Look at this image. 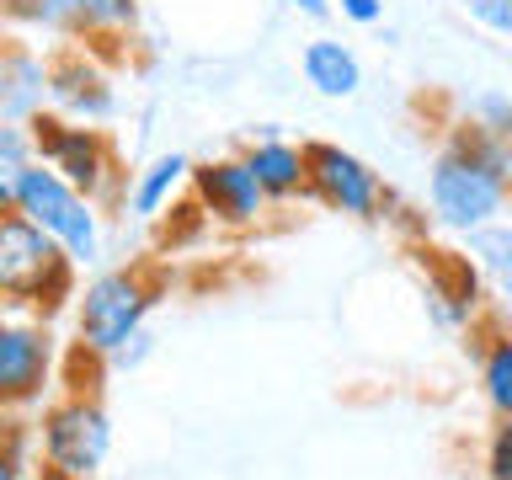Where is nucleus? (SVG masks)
<instances>
[{
  "label": "nucleus",
  "mask_w": 512,
  "mask_h": 480,
  "mask_svg": "<svg viewBox=\"0 0 512 480\" xmlns=\"http://www.w3.org/2000/svg\"><path fill=\"white\" fill-rule=\"evenodd\" d=\"M470 118L480 123V128H491V134H512V102L507 96H480V102L470 107Z\"/></svg>",
  "instance_id": "obj_23"
},
{
  "label": "nucleus",
  "mask_w": 512,
  "mask_h": 480,
  "mask_svg": "<svg viewBox=\"0 0 512 480\" xmlns=\"http://www.w3.org/2000/svg\"><path fill=\"white\" fill-rule=\"evenodd\" d=\"M427 208H432V219L459 235L502 224V214L512 208L507 139L480 128L475 118L448 123L438 150H432V166H427Z\"/></svg>",
  "instance_id": "obj_1"
},
{
  "label": "nucleus",
  "mask_w": 512,
  "mask_h": 480,
  "mask_svg": "<svg viewBox=\"0 0 512 480\" xmlns=\"http://www.w3.org/2000/svg\"><path fill=\"white\" fill-rule=\"evenodd\" d=\"M187 192L198 203V214L208 224H219V230H262L272 214V198L246 166V155H214L203 166H192Z\"/></svg>",
  "instance_id": "obj_9"
},
{
  "label": "nucleus",
  "mask_w": 512,
  "mask_h": 480,
  "mask_svg": "<svg viewBox=\"0 0 512 480\" xmlns=\"http://www.w3.org/2000/svg\"><path fill=\"white\" fill-rule=\"evenodd\" d=\"M48 107L75 123H107L112 107H118V91H112V75L102 70V54H91L80 43L54 48L48 54Z\"/></svg>",
  "instance_id": "obj_11"
},
{
  "label": "nucleus",
  "mask_w": 512,
  "mask_h": 480,
  "mask_svg": "<svg viewBox=\"0 0 512 480\" xmlns=\"http://www.w3.org/2000/svg\"><path fill=\"white\" fill-rule=\"evenodd\" d=\"M288 6H294L299 16H310V22H326V16L336 11V6H331V0H288Z\"/></svg>",
  "instance_id": "obj_26"
},
{
  "label": "nucleus",
  "mask_w": 512,
  "mask_h": 480,
  "mask_svg": "<svg viewBox=\"0 0 512 480\" xmlns=\"http://www.w3.org/2000/svg\"><path fill=\"white\" fill-rule=\"evenodd\" d=\"M32 448L48 480H96L112 454V416L96 390L48 395L32 422Z\"/></svg>",
  "instance_id": "obj_4"
},
{
  "label": "nucleus",
  "mask_w": 512,
  "mask_h": 480,
  "mask_svg": "<svg viewBox=\"0 0 512 480\" xmlns=\"http://www.w3.org/2000/svg\"><path fill=\"white\" fill-rule=\"evenodd\" d=\"M59 331L54 320L11 310L0 320V411H38L59 384Z\"/></svg>",
  "instance_id": "obj_7"
},
{
  "label": "nucleus",
  "mask_w": 512,
  "mask_h": 480,
  "mask_svg": "<svg viewBox=\"0 0 512 480\" xmlns=\"http://www.w3.org/2000/svg\"><path fill=\"white\" fill-rule=\"evenodd\" d=\"M240 155H246V166L256 171V182H262V192L272 198V208H288V203L310 198L304 144H294V139H278V134H262V139H251Z\"/></svg>",
  "instance_id": "obj_14"
},
{
  "label": "nucleus",
  "mask_w": 512,
  "mask_h": 480,
  "mask_svg": "<svg viewBox=\"0 0 512 480\" xmlns=\"http://www.w3.org/2000/svg\"><path fill=\"white\" fill-rule=\"evenodd\" d=\"M16 208L38 224V230L54 240V246L70 256V262L86 272L107 256V208L86 198L80 187H70L54 166H32L27 182H22V198H16Z\"/></svg>",
  "instance_id": "obj_6"
},
{
  "label": "nucleus",
  "mask_w": 512,
  "mask_h": 480,
  "mask_svg": "<svg viewBox=\"0 0 512 480\" xmlns=\"http://www.w3.org/2000/svg\"><path fill=\"white\" fill-rule=\"evenodd\" d=\"M480 395L491 416H512V331H491L480 342Z\"/></svg>",
  "instance_id": "obj_18"
},
{
  "label": "nucleus",
  "mask_w": 512,
  "mask_h": 480,
  "mask_svg": "<svg viewBox=\"0 0 512 480\" xmlns=\"http://www.w3.org/2000/svg\"><path fill=\"white\" fill-rule=\"evenodd\" d=\"M32 166H38L32 128L0 118V208H16V198H22V182H27Z\"/></svg>",
  "instance_id": "obj_17"
},
{
  "label": "nucleus",
  "mask_w": 512,
  "mask_h": 480,
  "mask_svg": "<svg viewBox=\"0 0 512 480\" xmlns=\"http://www.w3.org/2000/svg\"><path fill=\"white\" fill-rule=\"evenodd\" d=\"M139 358H150V331H139L134 342H128V347H123V352H118V358H112V363H118V368H134Z\"/></svg>",
  "instance_id": "obj_25"
},
{
  "label": "nucleus",
  "mask_w": 512,
  "mask_h": 480,
  "mask_svg": "<svg viewBox=\"0 0 512 480\" xmlns=\"http://www.w3.org/2000/svg\"><path fill=\"white\" fill-rule=\"evenodd\" d=\"M475 251H486V267L496 272V288H502V304L512 310V230L491 224V230H475Z\"/></svg>",
  "instance_id": "obj_20"
},
{
  "label": "nucleus",
  "mask_w": 512,
  "mask_h": 480,
  "mask_svg": "<svg viewBox=\"0 0 512 480\" xmlns=\"http://www.w3.org/2000/svg\"><path fill=\"white\" fill-rule=\"evenodd\" d=\"M422 283H427V310L438 326L448 331H464L475 326L480 310H486V278L470 256H454V251H422Z\"/></svg>",
  "instance_id": "obj_12"
},
{
  "label": "nucleus",
  "mask_w": 512,
  "mask_h": 480,
  "mask_svg": "<svg viewBox=\"0 0 512 480\" xmlns=\"http://www.w3.org/2000/svg\"><path fill=\"white\" fill-rule=\"evenodd\" d=\"M43 107H48V54L6 38L0 43V118L32 123Z\"/></svg>",
  "instance_id": "obj_13"
},
{
  "label": "nucleus",
  "mask_w": 512,
  "mask_h": 480,
  "mask_svg": "<svg viewBox=\"0 0 512 480\" xmlns=\"http://www.w3.org/2000/svg\"><path fill=\"white\" fill-rule=\"evenodd\" d=\"M507 192H512V134H507Z\"/></svg>",
  "instance_id": "obj_27"
},
{
  "label": "nucleus",
  "mask_w": 512,
  "mask_h": 480,
  "mask_svg": "<svg viewBox=\"0 0 512 480\" xmlns=\"http://www.w3.org/2000/svg\"><path fill=\"white\" fill-rule=\"evenodd\" d=\"M160 294H166V283H160V272L144 267V262L91 272V278L80 283L75 304H70V320H75L70 347L96 358V363H112L144 326H150Z\"/></svg>",
  "instance_id": "obj_2"
},
{
  "label": "nucleus",
  "mask_w": 512,
  "mask_h": 480,
  "mask_svg": "<svg viewBox=\"0 0 512 480\" xmlns=\"http://www.w3.org/2000/svg\"><path fill=\"white\" fill-rule=\"evenodd\" d=\"M0 294L11 310L59 320L80 294V267L22 208H0Z\"/></svg>",
  "instance_id": "obj_3"
},
{
  "label": "nucleus",
  "mask_w": 512,
  "mask_h": 480,
  "mask_svg": "<svg viewBox=\"0 0 512 480\" xmlns=\"http://www.w3.org/2000/svg\"><path fill=\"white\" fill-rule=\"evenodd\" d=\"M304 171H310V198L326 203L331 214H347V219H363V224L384 214L390 187L379 182V171L368 166L363 155L315 139V144H304Z\"/></svg>",
  "instance_id": "obj_10"
},
{
  "label": "nucleus",
  "mask_w": 512,
  "mask_h": 480,
  "mask_svg": "<svg viewBox=\"0 0 512 480\" xmlns=\"http://www.w3.org/2000/svg\"><path fill=\"white\" fill-rule=\"evenodd\" d=\"M11 315V304H6V294H0V320H6Z\"/></svg>",
  "instance_id": "obj_28"
},
{
  "label": "nucleus",
  "mask_w": 512,
  "mask_h": 480,
  "mask_svg": "<svg viewBox=\"0 0 512 480\" xmlns=\"http://www.w3.org/2000/svg\"><path fill=\"white\" fill-rule=\"evenodd\" d=\"M336 11H342V22H358V27H374L384 16V0H331Z\"/></svg>",
  "instance_id": "obj_24"
},
{
  "label": "nucleus",
  "mask_w": 512,
  "mask_h": 480,
  "mask_svg": "<svg viewBox=\"0 0 512 480\" xmlns=\"http://www.w3.org/2000/svg\"><path fill=\"white\" fill-rule=\"evenodd\" d=\"M475 27L496 32V38H512V0H464Z\"/></svg>",
  "instance_id": "obj_22"
},
{
  "label": "nucleus",
  "mask_w": 512,
  "mask_h": 480,
  "mask_svg": "<svg viewBox=\"0 0 512 480\" xmlns=\"http://www.w3.org/2000/svg\"><path fill=\"white\" fill-rule=\"evenodd\" d=\"M486 480H512V416H496V432L486 443Z\"/></svg>",
  "instance_id": "obj_21"
},
{
  "label": "nucleus",
  "mask_w": 512,
  "mask_h": 480,
  "mask_svg": "<svg viewBox=\"0 0 512 480\" xmlns=\"http://www.w3.org/2000/svg\"><path fill=\"white\" fill-rule=\"evenodd\" d=\"M32 422L16 411H0V480H32Z\"/></svg>",
  "instance_id": "obj_19"
},
{
  "label": "nucleus",
  "mask_w": 512,
  "mask_h": 480,
  "mask_svg": "<svg viewBox=\"0 0 512 480\" xmlns=\"http://www.w3.org/2000/svg\"><path fill=\"white\" fill-rule=\"evenodd\" d=\"M43 480H48V475H43Z\"/></svg>",
  "instance_id": "obj_29"
},
{
  "label": "nucleus",
  "mask_w": 512,
  "mask_h": 480,
  "mask_svg": "<svg viewBox=\"0 0 512 480\" xmlns=\"http://www.w3.org/2000/svg\"><path fill=\"white\" fill-rule=\"evenodd\" d=\"M27 128H32V144H38L43 166H54L64 182L80 187L86 198H96L102 208L123 203L128 166H123L118 144H112V134L102 123H75V118H59L54 107H43Z\"/></svg>",
  "instance_id": "obj_5"
},
{
  "label": "nucleus",
  "mask_w": 512,
  "mask_h": 480,
  "mask_svg": "<svg viewBox=\"0 0 512 480\" xmlns=\"http://www.w3.org/2000/svg\"><path fill=\"white\" fill-rule=\"evenodd\" d=\"M299 75L304 86H315V96L326 102H352L363 91V59L352 54L342 38H310L299 48Z\"/></svg>",
  "instance_id": "obj_15"
},
{
  "label": "nucleus",
  "mask_w": 512,
  "mask_h": 480,
  "mask_svg": "<svg viewBox=\"0 0 512 480\" xmlns=\"http://www.w3.org/2000/svg\"><path fill=\"white\" fill-rule=\"evenodd\" d=\"M0 16H11L16 27L59 32V38L102 54L134 32L139 0H0Z\"/></svg>",
  "instance_id": "obj_8"
},
{
  "label": "nucleus",
  "mask_w": 512,
  "mask_h": 480,
  "mask_svg": "<svg viewBox=\"0 0 512 480\" xmlns=\"http://www.w3.org/2000/svg\"><path fill=\"white\" fill-rule=\"evenodd\" d=\"M187 176H192L187 155H155L150 166H139L134 176H128V192H123L128 214L134 219H160L187 192Z\"/></svg>",
  "instance_id": "obj_16"
}]
</instances>
